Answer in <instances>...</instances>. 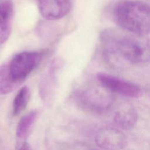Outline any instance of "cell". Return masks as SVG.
<instances>
[{
	"mask_svg": "<svg viewBox=\"0 0 150 150\" xmlns=\"http://www.w3.org/2000/svg\"><path fill=\"white\" fill-rule=\"evenodd\" d=\"M97 78L102 86L112 93H115L132 98L137 97L140 94V88L133 83L121 80L102 72L97 73Z\"/></svg>",
	"mask_w": 150,
	"mask_h": 150,
	"instance_id": "5",
	"label": "cell"
},
{
	"mask_svg": "<svg viewBox=\"0 0 150 150\" xmlns=\"http://www.w3.org/2000/svg\"><path fill=\"white\" fill-rule=\"evenodd\" d=\"M39 112L32 110L24 115L19 121L16 129V135L19 139L25 138L36 121Z\"/></svg>",
	"mask_w": 150,
	"mask_h": 150,
	"instance_id": "12",
	"label": "cell"
},
{
	"mask_svg": "<svg viewBox=\"0 0 150 150\" xmlns=\"http://www.w3.org/2000/svg\"><path fill=\"white\" fill-rule=\"evenodd\" d=\"M37 2L39 13L49 21L64 17L71 9V0H37Z\"/></svg>",
	"mask_w": 150,
	"mask_h": 150,
	"instance_id": "7",
	"label": "cell"
},
{
	"mask_svg": "<svg viewBox=\"0 0 150 150\" xmlns=\"http://www.w3.org/2000/svg\"><path fill=\"white\" fill-rule=\"evenodd\" d=\"M104 52L107 56L134 64L150 62V38L129 32L108 30L101 35Z\"/></svg>",
	"mask_w": 150,
	"mask_h": 150,
	"instance_id": "1",
	"label": "cell"
},
{
	"mask_svg": "<svg viewBox=\"0 0 150 150\" xmlns=\"http://www.w3.org/2000/svg\"><path fill=\"white\" fill-rule=\"evenodd\" d=\"M13 12V4L4 1L0 4V45L6 42L11 33V23Z\"/></svg>",
	"mask_w": 150,
	"mask_h": 150,
	"instance_id": "9",
	"label": "cell"
},
{
	"mask_svg": "<svg viewBox=\"0 0 150 150\" xmlns=\"http://www.w3.org/2000/svg\"><path fill=\"white\" fill-rule=\"evenodd\" d=\"M62 63L59 59L53 60L51 63L49 71L41 79L39 83V94L43 101L49 104L52 100L56 83V74L61 67Z\"/></svg>",
	"mask_w": 150,
	"mask_h": 150,
	"instance_id": "8",
	"label": "cell"
},
{
	"mask_svg": "<svg viewBox=\"0 0 150 150\" xmlns=\"http://www.w3.org/2000/svg\"><path fill=\"white\" fill-rule=\"evenodd\" d=\"M30 97L29 88L25 86L16 94L12 104V112L14 115H19L26 107Z\"/></svg>",
	"mask_w": 150,
	"mask_h": 150,
	"instance_id": "13",
	"label": "cell"
},
{
	"mask_svg": "<svg viewBox=\"0 0 150 150\" xmlns=\"http://www.w3.org/2000/svg\"><path fill=\"white\" fill-rule=\"evenodd\" d=\"M76 105L83 110L94 114H103L114 103L113 93L102 86L76 91L73 96Z\"/></svg>",
	"mask_w": 150,
	"mask_h": 150,
	"instance_id": "3",
	"label": "cell"
},
{
	"mask_svg": "<svg viewBox=\"0 0 150 150\" xmlns=\"http://www.w3.org/2000/svg\"><path fill=\"white\" fill-rule=\"evenodd\" d=\"M18 150H32V149L31 148V146L29 145V144L25 142H23L21 145Z\"/></svg>",
	"mask_w": 150,
	"mask_h": 150,
	"instance_id": "14",
	"label": "cell"
},
{
	"mask_svg": "<svg viewBox=\"0 0 150 150\" xmlns=\"http://www.w3.org/2000/svg\"><path fill=\"white\" fill-rule=\"evenodd\" d=\"M43 54L37 51L23 52L15 54L9 62L12 79L22 83L40 63Z\"/></svg>",
	"mask_w": 150,
	"mask_h": 150,
	"instance_id": "4",
	"label": "cell"
},
{
	"mask_svg": "<svg viewBox=\"0 0 150 150\" xmlns=\"http://www.w3.org/2000/svg\"><path fill=\"white\" fill-rule=\"evenodd\" d=\"M1 2H0V4H1Z\"/></svg>",
	"mask_w": 150,
	"mask_h": 150,
	"instance_id": "15",
	"label": "cell"
},
{
	"mask_svg": "<svg viewBox=\"0 0 150 150\" xmlns=\"http://www.w3.org/2000/svg\"><path fill=\"white\" fill-rule=\"evenodd\" d=\"M137 112L131 105H123L116 111L114 117V121L116 125L124 130L131 129L135 125L137 121Z\"/></svg>",
	"mask_w": 150,
	"mask_h": 150,
	"instance_id": "10",
	"label": "cell"
},
{
	"mask_svg": "<svg viewBox=\"0 0 150 150\" xmlns=\"http://www.w3.org/2000/svg\"><path fill=\"white\" fill-rule=\"evenodd\" d=\"M95 142L104 150H121L127 145L126 135L119 129L104 127L99 129L95 135Z\"/></svg>",
	"mask_w": 150,
	"mask_h": 150,
	"instance_id": "6",
	"label": "cell"
},
{
	"mask_svg": "<svg viewBox=\"0 0 150 150\" xmlns=\"http://www.w3.org/2000/svg\"><path fill=\"white\" fill-rule=\"evenodd\" d=\"M21 84L12 79L9 63H4L0 66V96L10 93Z\"/></svg>",
	"mask_w": 150,
	"mask_h": 150,
	"instance_id": "11",
	"label": "cell"
},
{
	"mask_svg": "<svg viewBox=\"0 0 150 150\" xmlns=\"http://www.w3.org/2000/svg\"><path fill=\"white\" fill-rule=\"evenodd\" d=\"M113 18L124 30L138 35L150 33V6L142 2L122 0L113 8Z\"/></svg>",
	"mask_w": 150,
	"mask_h": 150,
	"instance_id": "2",
	"label": "cell"
}]
</instances>
